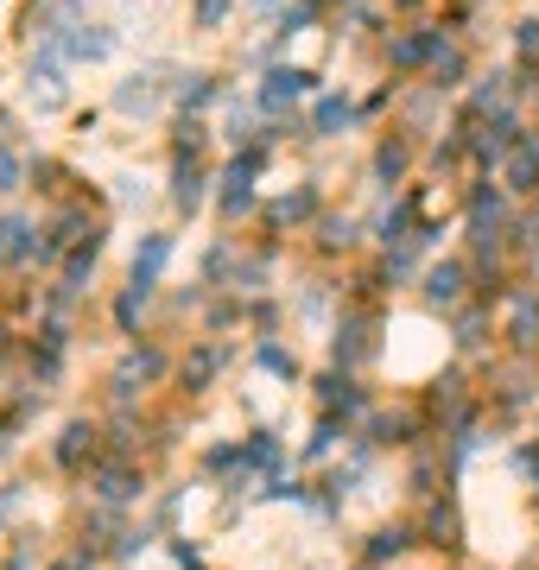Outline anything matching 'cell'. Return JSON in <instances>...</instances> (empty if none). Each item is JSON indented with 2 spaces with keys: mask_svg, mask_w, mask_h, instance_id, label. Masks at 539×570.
Here are the masks:
<instances>
[{
  "mask_svg": "<svg viewBox=\"0 0 539 570\" xmlns=\"http://www.w3.org/2000/svg\"><path fill=\"white\" fill-rule=\"evenodd\" d=\"M228 7H235V0H190V26H197V32H216V26L228 20Z\"/></svg>",
  "mask_w": 539,
  "mask_h": 570,
  "instance_id": "obj_17",
  "label": "cell"
},
{
  "mask_svg": "<svg viewBox=\"0 0 539 570\" xmlns=\"http://www.w3.org/2000/svg\"><path fill=\"white\" fill-rule=\"evenodd\" d=\"M425 77H432L438 96H444V89H463V77H470V58H463V45H444V51H438V63L425 70Z\"/></svg>",
  "mask_w": 539,
  "mask_h": 570,
  "instance_id": "obj_14",
  "label": "cell"
},
{
  "mask_svg": "<svg viewBox=\"0 0 539 570\" xmlns=\"http://www.w3.org/2000/svg\"><path fill=\"white\" fill-rule=\"evenodd\" d=\"M261 159H267L261 146H242V153L216 171V184H223V190H216V197H223V216H248L254 209V197H261V190H254V184H261Z\"/></svg>",
  "mask_w": 539,
  "mask_h": 570,
  "instance_id": "obj_3",
  "label": "cell"
},
{
  "mask_svg": "<svg viewBox=\"0 0 539 570\" xmlns=\"http://www.w3.org/2000/svg\"><path fill=\"white\" fill-rule=\"evenodd\" d=\"M317 216V190L312 184H298V190H286L280 204H273V223H312Z\"/></svg>",
  "mask_w": 539,
  "mask_h": 570,
  "instance_id": "obj_15",
  "label": "cell"
},
{
  "mask_svg": "<svg viewBox=\"0 0 539 570\" xmlns=\"http://www.w3.org/2000/svg\"><path fill=\"white\" fill-rule=\"evenodd\" d=\"M501 184H508L514 197H533V190H539V159H533V146H527V140H520L514 159L501 165Z\"/></svg>",
  "mask_w": 539,
  "mask_h": 570,
  "instance_id": "obj_13",
  "label": "cell"
},
{
  "mask_svg": "<svg viewBox=\"0 0 539 570\" xmlns=\"http://www.w3.org/2000/svg\"><path fill=\"white\" fill-rule=\"evenodd\" d=\"M63 102H70V63L39 45V58L26 63V108L32 115H58Z\"/></svg>",
  "mask_w": 539,
  "mask_h": 570,
  "instance_id": "obj_1",
  "label": "cell"
},
{
  "mask_svg": "<svg viewBox=\"0 0 539 570\" xmlns=\"http://www.w3.org/2000/svg\"><path fill=\"white\" fill-rule=\"evenodd\" d=\"M317 228H324V247H350L355 242V216H324Z\"/></svg>",
  "mask_w": 539,
  "mask_h": 570,
  "instance_id": "obj_18",
  "label": "cell"
},
{
  "mask_svg": "<svg viewBox=\"0 0 539 570\" xmlns=\"http://www.w3.org/2000/svg\"><path fill=\"white\" fill-rule=\"evenodd\" d=\"M350 121H355V102L343 96V89H331V96H317V102H312V134H317V140H336Z\"/></svg>",
  "mask_w": 539,
  "mask_h": 570,
  "instance_id": "obj_10",
  "label": "cell"
},
{
  "mask_svg": "<svg viewBox=\"0 0 539 570\" xmlns=\"http://www.w3.org/2000/svg\"><path fill=\"white\" fill-rule=\"evenodd\" d=\"M369 171H374V184H388V190L406 184V171H413V140H406V134H381Z\"/></svg>",
  "mask_w": 539,
  "mask_h": 570,
  "instance_id": "obj_7",
  "label": "cell"
},
{
  "mask_svg": "<svg viewBox=\"0 0 539 570\" xmlns=\"http://www.w3.org/2000/svg\"><path fill=\"white\" fill-rule=\"evenodd\" d=\"M394 7H400V13H419V7H425V0H394Z\"/></svg>",
  "mask_w": 539,
  "mask_h": 570,
  "instance_id": "obj_19",
  "label": "cell"
},
{
  "mask_svg": "<svg viewBox=\"0 0 539 570\" xmlns=\"http://www.w3.org/2000/svg\"><path fill=\"white\" fill-rule=\"evenodd\" d=\"M39 254V223L32 216H20V209H7L0 216V266H20Z\"/></svg>",
  "mask_w": 539,
  "mask_h": 570,
  "instance_id": "obj_6",
  "label": "cell"
},
{
  "mask_svg": "<svg viewBox=\"0 0 539 570\" xmlns=\"http://www.w3.org/2000/svg\"><path fill=\"white\" fill-rule=\"evenodd\" d=\"M223 89H216V70H185V77L171 82V108H185V115H204Z\"/></svg>",
  "mask_w": 539,
  "mask_h": 570,
  "instance_id": "obj_9",
  "label": "cell"
},
{
  "mask_svg": "<svg viewBox=\"0 0 539 570\" xmlns=\"http://www.w3.org/2000/svg\"><path fill=\"white\" fill-rule=\"evenodd\" d=\"M166 70H134V77L115 89V115H153L159 102H171V82H159Z\"/></svg>",
  "mask_w": 539,
  "mask_h": 570,
  "instance_id": "obj_5",
  "label": "cell"
},
{
  "mask_svg": "<svg viewBox=\"0 0 539 570\" xmlns=\"http://www.w3.org/2000/svg\"><path fill=\"white\" fill-rule=\"evenodd\" d=\"M425 298H432V305H457V298H463V261L425 266Z\"/></svg>",
  "mask_w": 539,
  "mask_h": 570,
  "instance_id": "obj_12",
  "label": "cell"
},
{
  "mask_svg": "<svg viewBox=\"0 0 539 570\" xmlns=\"http://www.w3.org/2000/svg\"><path fill=\"white\" fill-rule=\"evenodd\" d=\"M204 190H209V165L197 153H178V165H171V204L190 216V209L204 204Z\"/></svg>",
  "mask_w": 539,
  "mask_h": 570,
  "instance_id": "obj_8",
  "label": "cell"
},
{
  "mask_svg": "<svg viewBox=\"0 0 539 570\" xmlns=\"http://www.w3.org/2000/svg\"><path fill=\"white\" fill-rule=\"evenodd\" d=\"M312 96H317V77L305 63H273L267 77H261V89H254V108L261 115H286V108L312 102Z\"/></svg>",
  "mask_w": 539,
  "mask_h": 570,
  "instance_id": "obj_2",
  "label": "cell"
},
{
  "mask_svg": "<svg viewBox=\"0 0 539 570\" xmlns=\"http://www.w3.org/2000/svg\"><path fill=\"white\" fill-rule=\"evenodd\" d=\"M444 45H451V32H438V26H406V32L388 39V63H394V70H432Z\"/></svg>",
  "mask_w": 539,
  "mask_h": 570,
  "instance_id": "obj_4",
  "label": "cell"
},
{
  "mask_svg": "<svg viewBox=\"0 0 539 570\" xmlns=\"http://www.w3.org/2000/svg\"><path fill=\"white\" fill-rule=\"evenodd\" d=\"M26 178H32V165H26V153L13 140H0V197H13V190H26Z\"/></svg>",
  "mask_w": 539,
  "mask_h": 570,
  "instance_id": "obj_16",
  "label": "cell"
},
{
  "mask_svg": "<svg viewBox=\"0 0 539 570\" xmlns=\"http://www.w3.org/2000/svg\"><path fill=\"white\" fill-rule=\"evenodd\" d=\"M171 261V235H159V228H146L140 235V247H134V279H159V266Z\"/></svg>",
  "mask_w": 539,
  "mask_h": 570,
  "instance_id": "obj_11",
  "label": "cell"
}]
</instances>
